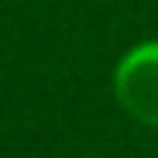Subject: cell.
Wrapping results in <instances>:
<instances>
[{"label": "cell", "mask_w": 158, "mask_h": 158, "mask_svg": "<svg viewBox=\"0 0 158 158\" xmlns=\"http://www.w3.org/2000/svg\"><path fill=\"white\" fill-rule=\"evenodd\" d=\"M114 93L134 120L158 127V41L134 45L117 62Z\"/></svg>", "instance_id": "1"}]
</instances>
